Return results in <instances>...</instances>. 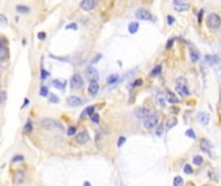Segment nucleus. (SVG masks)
Here are the masks:
<instances>
[{"label": "nucleus", "mask_w": 221, "mask_h": 186, "mask_svg": "<svg viewBox=\"0 0 221 186\" xmlns=\"http://www.w3.org/2000/svg\"><path fill=\"white\" fill-rule=\"evenodd\" d=\"M176 92L182 97L189 96V89H187V80L184 76H180L176 79Z\"/></svg>", "instance_id": "f257e3e1"}, {"label": "nucleus", "mask_w": 221, "mask_h": 186, "mask_svg": "<svg viewBox=\"0 0 221 186\" xmlns=\"http://www.w3.org/2000/svg\"><path fill=\"white\" fill-rule=\"evenodd\" d=\"M159 121V114L158 113H150L145 119H144V127L146 129H154L158 125Z\"/></svg>", "instance_id": "f03ea898"}, {"label": "nucleus", "mask_w": 221, "mask_h": 186, "mask_svg": "<svg viewBox=\"0 0 221 186\" xmlns=\"http://www.w3.org/2000/svg\"><path fill=\"white\" fill-rule=\"evenodd\" d=\"M42 124L47 129H51V131H56V129H58V131H63V127L61 125L58 121H56L55 119L44 118V119H42Z\"/></svg>", "instance_id": "7ed1b4c3"}, {"label": "nucleus", "mask_w": 221, "mask_h": 186, "mask_svg": "<svg viewBox=\"0 0 221 186\" xmlns=\"http://www.w3.org/2000/svg\"><path fill=\"white\" fill-rule=\"evenodd\" d=\"M207 23H208V26H210L211 28H213V30L218 28L221 26L220 16H217L216 13H211V14L208 16V18H207Z\"/></svg>", "instance_id": "20e7f679"}, {"label": "nucleus", "mask_w": 221, "mask_h": 186, "mask_svg": "<svg viewBox=\"0 0 221 186\" xmlns=\"http://www.w3.org/2000/svg\"><path fill=\"white\" fill-rule=\"evenodd\" d=\"M84 82H83V78L80 76L79 74H74L70 79V88L73 90H76V89H80L83 87Z\"/></svg>", "instance_id": "39448f33"}, {"label": "nucleus", "mask_w": 221, "mask_h": 186, "mask_svg": "<svg viewBox=\"0 0 221 186\" xmlns=\"http://www.w3.org/2000/svg\"><path fill=\"white\" fill-rule=\"evenodd\" d=\"M136 17H137L138 20L151 21V22H155V18L153 17V14H151L149 10H146V9H138L137 12H136Z\"/></svg>", "instance_id": "423d86ee"}, {"label": "nucleus", "mask_w": 221, "mask_h": 186, "mask_svg": "<svg viewBox=\"0 0 221 186\" xmlns=\"http://www.w3.org/2000/svg\"><path fill=\"white\" fill-rule=\"evenodd\" d=\"M173 8H175V10H177V12H186V10L190 8V4L189 3L182 1V0H175Z\"/></svg>", "instance_id": "0eeeda50"}, {"label": "nucleus", "mask_w": 221, "mask_h": 186, "mask_svg": "<svg viewBox=\"0 0 221 186\" xmlns=\"http://www.w3.org/2000/svg\"><path fill=\"white\" fill-rule=\"evenodd\" d=\"M75 140H76V142H78V144H80V145L87 144V142L89 141L88 132H87V131H82V132H79V133H76L75 134Z\"/></svg>", "instance_id": "6e6552de"}, {"label": "nucleus", "mask_w": 221, "mask_h": 186, "mask_svg": "<svg viewBox=\"0 0 221 186\" xmlns=\"http://www.w3.org/2000/svg\"><path fill=\"white\" fill-rule=\"evenodd\" d=\"M149 114H150V111H149V108L145 107V106H140V107H137L135 110V115L137 116V118L142 119V120L149 115Z\"/></svg>", "instance_id": "1a4fd4ad"}, {"label": "nucleus", "mask_w": 221, "mask_h": 186, "mask_svg": "<svg viewBox=\"0 0 221 186\" xmlns=\"http://www.w3.org/2000/svg\"><path fill=\"white\" fill-rule=\"evenodd\" d=\"M94 5H96L94 0H82V3H80V8L83 10H86V12L92 10L94 8Z\"/></svg>", "instance_id": "9d476101"}, {"label": "nucleus", "mask_w": 221, "mask_h": 186, "mask_svg": "<svg viewBox=\"0 0 221 186\" xmlns=\"http://www.w3.org/2000/svg\"><path fill=\"white\" fill-rule=\"evenodd\" d=\"M98 89H100V85H98V83H97V80H91V83H89V85H88L89 94L96 96L97 93H98Z\"/></svg>", "instance_id": "9b49d317"}, {"label": "nucleus", "mask_w": 221, "mask_h": 186, "mask_svg": "<svg viewBox=\"0 0 221 186\" xmlns=\"http://www.w3.org/2000/svg\"><path fill=\"white\" fill-rule=\"evenodd\" d=\"M177 124V119L175 118V116H169V118H167L166 120H164V125L163 128L166 129V131H169L171 128H173L175 125Z\"/></svg>", "instance_id": "f8f14e48"}, {"label": "nucleus", "mask_w": 221, "mask_h": 186, "mask_svg": "<svg viewBox=\"0 0 221 186\" xmlns=\"http://www.w3.org/2000/svg\"><path fill=\"white\" fill-rule=\"evenodd\" d=\"M82 103H83V100L79 97H76V96H70V97L67 98V105L71 106V107H76V106H80Z\"/></svg>", "instance_id": "ddd939ff"}, {"label": "nucleus", "mask_w": 221, "mask_h": 186, "mask_svg": "<svg viewBox=\"0 0 221 186\" xmlns=\"http://www.w3.org/2000/svg\"><path fill=\"white\" fill-rule=\"evenodd\" d=\"M8 48H7L5 45V40H3V43H1V46H0V59L1 61H5L7 58H8Z\"/></svg>", "instance_id": "4468645a"}, {"label": "nucleus", "mask_w": 221, "mask_h": 186, "mask_svg": "<svg viewBox=\"0 0 221 186\" xmlns=\"http://www.w3.org/2000/svg\"><path fill=\"white\" fill-rule=\"evenodd\" d=\"M155 100H156V102L162 106V107H164V106H166V103L168 102V101H167V97H166V93H159V92L155 93Z\"/></svg>", "instance_id": "2eb2a0df"}, {"label": "nucleus", "mask_w": 221, "mask_h": 186, "mask_svg": "<svg viewBox=\"0 0 221 186\" xmlns=\"http://www.w3.org/2000/svg\"><path fill=\"white\" fill-rule=\"evenodd\" d=\"M210 114L208 113H200L199 115H198V120H199V123L202 124V125H207L208 123H210Z\"/></svg>", "instance_id": "dca6fc26"}, {"label": "nucleus", "mask_w": 221, "mask_h": 186, "mask_svg": "<svg viewBox=\"0 0 221 186\" xmlns=\"http://www.w3.org/2000/svg\"><path fill=\"white\" fill-rule=\"evenodd\" d=\"M166 97H167L168 103H172V105L179 103V98L176 97V94H175V93H172V92H169V90H167V92H166Z\"/></svg>", "instance_id": "f3484780"}, {"label": "nucleus", "mask_w": 221, "mask_h": 186, "mask_svg": "<svg viewBox=\"0 0 221 186\" xmlns=\"http://www.w3.org/2000/svg\"><path fill=\"white\" fill-rule=\"evenodd\" d=\"M24 181H25V173L22 172V170H17L16 177H14V182H16L17 185H20V183H22Z\"/></svg>", "instance_id": "a211bd4d"}, {"label": "nucleus", "mask_w": 221, "mask_h": 186, "mask_svg": "<svg viewBox=\"0 0 221 186\" xmlns=\"http://www.w3.org/2000/svg\"><path fill=\"white\" fill-rule=\"evenodd\" d=\"M204 61H206V63H208V65H215V63H217L220 59H218V57L217 56H206L204 57Z\"/></svg>", "instance_id": "6ab92c4d"}, {"label": "nucleus", "mask_w": 221, "mask_h": 186, "mask_svg": "<svg viewBox=\"0 0 221 186\" xmlns=\"http://www.w3.org/2000/svg\"><path fill=\"white\" fill-rule=\"evenodd\" d=\"M87 75L91 78V80H97V79H98L97 70H96V69H92V67H89V69L87 70Z\"/></svg>", "instance_id": "aec40b11"}, {"label": "nucleus", "mask_w": 221, "mask_h": 186, "mask_svg": "<svg viewBox=\"0 0 221 186\" xmlns=\"http://www.w3.org/2000/svg\"><path fill=\"white\" fill-rule=\"evenodd\" d=\"M138 27H140L138 22H131L128 25V31H129V34H136L138 31Z\"/></svg>", "instance_id": "412c9836"}, {"label": "nucleus", "mask_w": 221, "mask_h": 186, "mask_svg": "<svg viewBox=\"0 0 221 186\" xmlns=\"http://www.w3.org/2000/svg\"><path fill=\"white\" fill-rule=\"evenodd\" d=\"M52 84H53V87H56L60 90H63L66 87V82H61V80H53Z\"/></svg>", "instance_id": "4be33fe9"}, {"label": "nucleus", "mask_w": 221, "mask_h": 186, "mask_svg": "<svg viewBox=\"0 0 221 186\" xmlns=\"http://www.w3.org/2000/svg\"><path fill=\"white\" fill-rule=\"evenodd\" d=\"M200 147H202L203 151H208V152H210V150H211L210 141H207V140H202V141H200Z\"/></svg>", "instance_id": "5701e85b"}, {"label": "nucleus", "mask_w": 221, "mask_h": 186, "mask_svg": "<svg viewBox=\"0 0 221 186\" xmlns=\"http://www.w3.org/2000/svg\"><path fill=\"white\" fill-rule=\"evenodd\" d=\"M16 10H17L18 13H24V14H27V13H29L31 9H30L29 7H26V5H17V7H16Z\"/></svg>", "instance_id": "b1692460"}, {"label": "nucleus", "mask_w": 221, "mask_h": 186, "mask_svg": "<svg viewBox=\"0 0 221 186\" xmlns=\"http://www.w3.org/2000/svg\"><path fill=\"white\" fill-rule=\"evenodd\" d=\"M118 80H119V75L117 74H111L109 78H107V84H115V83H118Z\"/></svg>", "instance_id": "393cba45"}, {"label": "nucleus", "mask_w": 221, "mask_h": 186, "mask_svg": "<svg viewBox=\"0 0 221 186\" xmlns=\"http://www.w3.org/2000/svg\"><path fill=\"white\" fill-rule=\"evenodd\" d=\"M93 114H94V106H88V107H87L86 110L82 113V116H86V115L92 116Z\"/></svg>", "instance_id": "a878e982"}, {"label": "nucleus", "mask_w": 221, "mask_h": 186, "mask_svg": "<svg viewBox=\"0 0 221 186\" xmlns=\"http://www.w3.org/2000/svg\"><path fill=\"white\" fill-rule=\"evenodd\" d=\"M160 72H162V65H156V66L151 70V74L150 75H151V76H158Z\"/></svg>", "instance_id": "bb28decb"}, {"label": "nucleus", "mask_w": 221, "mask_h": 186, "mask_svg": "<svg viewBox=\"0 0 221 186\" xmlns=\"http://www.w3.org/2000/svg\"><path fill=\"white\" fill-rule=\"evenodd\" d=\"M31 132H32V123L29 120L24 127V133L27 134V133H31Z\"/></svg>", "instance_id": "cd10ccee"}, {"label": "nucleus", "mask_w": 221, "mask_h": 186, "mask_svg": "<svg viewBox=\"0 0 221 186\" xmlns=\"http://www.w3.org/2000/svg\"><path fill=\"white\" fill-rule=\"evenodd\" d=\"M190 58H191L193 62H197L198 59H199V53H198L197 51H191L190 52Z\"/></svg>", "instance_id": "c85d7f7f"}, {"label": "nucleus", "mask_w": 221, "mask_h": 186, "mask_svg": "<svg viewBox=\"0 0 221 186\" xmlns=\"http://www.w3.org/2000/svg\"><path fill=\"white\" fill-rule=\"evenodd\" d=\"M48 87H45V85H43L42 88H40V90H39V94L42 96V97H47L48 96Z\"/></svg>", "instance_id": "c756f323"}, {"label": "nucleus", "mask_w": 221, "mask_h": 186, "mask_svg": "<svg viewBox=\"0 0 221 186\" xmlns=\"http://www.w3.org/2000/svg\"><path fill=\"white\" fill-rule=\"evenodd\" d=\"M193 163H194L195 165H200L203 163V158L200 156V155H197V156L193 158Z\"/></svg>", "instance_id": "7c9ffc66"}, {"label": "nucleus", "mask_w": 221, "mask_h": 186, "mask_svg": "<svg viewBox=\"0 0 221 186\" xmlns=\"http://www.w3.org/2000/svg\"><path fill=\"white\" fill-rule=\"evenodd\" d=\"M182 183H184V180H182L180 176H176V177L173 178V185L175 186H181Z\"/></svg>", "instance_id": "2f4dec72"}, {"label": "nucleus", "mask_w": 221, "mask_h": 186, "mask_svg": "<svg viewBox=\"0 0 221 186\" xmlns=\"http://www.w3.org/2000/svg\"><path fill=\"white\" fill-rule=\"evenodd\" d=\"M185 134H186V137H189V138H191V140L197 138V136H195V133H194V131H193V129H187V131L185 132Z\"/></svg>", "instance_id": "473e14b6"}, {"label": "nucleus", "mask_w": 221, "mask_h": 186, "mask_svg": "<svg viewBox=\"0 0 221 186\" xmlns=\"http://www.w3.org/2000/svg\"><path fill=\"white\" fill-rule=\"evenodd\" d=\"M49 101L52 103H58V102H60V98H58L56 94H53V93H52V94L49 96Z\"/></svg>", "instance_id": "72a5a7b5"}, {"label": "nucleus", "mask_w": 221, "mask_h": 186, "mask_svg": "<svg viewBox=\"0 0 221 186\" xmlns=\"http://www.w3.org/2000/svg\"><path fill=\"white\" fill-rule=\"evenodd\" d=\"M49 76V72L47 71V70H44V69H42V72H40V78H42V80H44V79H47V78Z\"/></svg>", "instance_id": "f704fd0d"}, {"label": "nucleus", "mask_w": 221, "mask_h": 186, "mask_svg": "<svg viewBox=\"0 0 221 186\" xmlns=\"http://www.w3.org/2000/svg\"><path fill=\"white\" fill-rule=\"evenodd\" d=\"M184 172L186 173V175H191L193 173V168H191V165H189V164H186L184 167Z\"/></svg>", "instance_id": "c9c22d12"}, {"label": "nucleus", "mask_w": 221, "mask_h": 186, "mask_svg": "<svg viewBox=\"0 0 221 186\" xmlns=\"http://www.w3.org/2000/svg\"><path fill=\"white\" fill-rule=\"evenodd\" d=\"M24 160V156L22 155H16V156L12 158V163H17V162H22Z\"/></svg>", "instance_id": "e433bc0d"}, {"label": "nucleus", "mask_w": 221, "mask_h": 186, "mask_svg": "<svg viewBox=\"0 0 221 186\" xmlns=\"http://www.w3.org/2000/svg\"><path fill=\"white\" fill-rule=\"evenodd\" d=\"M91 119H92V121H93V123H96V124H97V123L100 121V115H98L97 113H94L93 115L91 116Z\"/></svg>", "instance_id": "4c0bfd02"}, {"label": "nucleus", "mask_w": 221, "mask_h": 186, "mask_svg": "<svg viewBox=\"0 0 221 186\" xmlns=\"http://www.w3.org/2000/svg\"><path fill=\"white\" fill-rule=\"evenodd\" d=\"M127 141V138H125L124 136H122V137H119V140H118V147H122L123 146V144Z\"/></svg>", "instance_id": "58836bf2"}, {"label": "nucleus", "mask_w": 221, "mask_h": 186, "mask_svg": "<svg viewBox=\"0 0 221 186\" xmlns=\"http://www.w3.org/2000/svg\"><path fill=\"white\" fill-rule=\"evenodd\" d=\"M73 134H76V128L75 127H70L67 129V136H73Z\"/></svg>", "instance_id": "ea45409f"}, {"label": "nucleus", "mask_w": 221, "mask_h": 186, "mask_svg": "<svg viewBox=\"0 0 221 186\" xmlns=\"http://www.w3.org/2000/svg\"><path fill=\"white\" fill-rule=\"evenodd\" d=\"M0 21H1V22H0L1 27H4V26L7 25V18H5V16H4V14H0Z\"/></svg>", "instance_id": "a19ab883"}, {"label": "nucleus", "mask_w": 221, "mask_h": 186, "mask_svg": "<svg viewBox=\"0 0 221 186\" xmlns=\"http://www.w3.org/2000/svg\"><path fill=\"white\" fill-rule=\"evenodd\" d=\"M102 58V54H97V56L96 57H94V58L93 59H92V65H94V63H97V62H98L100 61V59H101Z\"/></svg>", "instance_id": "79ce46f5"}, {"label": "nucleus", "mask_w": 221, "mask_h": 186, "mask_svg": "<svg viewBox=\"0 0 221 186\" xmlns=\"http://www.w3.org/2000/svg\"><path fill=\"white\" fill-rule=\"evenodd\" d=\"M70 28H73V30H78V25H76V23H70V25L66 26V30H70Z\"/></svg>", "instance_id": "37998d69"}, {"label": "nucleus", "mask_w": 221, "mask_h": 186, "mask_svg": "<svg viewBox=\"0 0 221 186\" xmlns=\"http://www.w3.org/2000/svg\"><path fill=\"white\" fill-rule=\"evenodd\" d=\"M173 43H175V39H169L168 43H167V45H166V48L167 49H171V46L173 45Z\"/></svg>", "instance_id": "c03bdc74"}, {"label": "nucleus", "mask_w": 221, "mask_h": 186, "mask_svg": "<svg viewBox=\"0 0 221 186\" xmlns=\"http://www.w3.org/2000/svg\"><path fill=\"white\" fill-rule=\"evenodd\" d=\"M5 101H7V92L3 90L1 92V103H5Z\"/></svg>", "instance_id": "a18cd8bd"}, {"label": "nucleus", "mask_w": 221, "mask_h": 186, "mask_svg": "<svg viewBox=\"0 0 221 186\" xmlns=\"http://www.w3.org/2000/svg\"><path fill=\"white\" fill-rule=\"evenodd\" d=\"M141 84H142V80H141V79H137V80H135V82H133L132 87H138V85H141Z\"/></svg>", "instance_id": "49530a36"}, {"label": "nucleus", "mask_w": 221, "mask_h": 186, "mask_svg": "<svg viewBox=\"0 0 221 186\" xmlns=\"http://www.w3.org/2000/svg\"><path fill=\"white\" fill-rule=\"evenodd\" d=\"M202 17H203V9L199 10V13H198V22H202Z\"/></svg>", "instance_id": "de8ad7c7"}, {"label": "nucleus", "mask_w": 221, "mask_h": 186, "mask_svg": "<svg viewBox=\"0 0 221 186\" xmlns=\"http://www.w3.org/2000/svg\"><path fill=\"white\" fill-rule=\"evenodd\" d=\"M167 20H168V25H173L175 18L172 17V16H168V17H167Z\"/></svg>", "instance_id": "09e8293b"}, {"label": "nucleus", "mask_w": 221, "mask_h": 186, "mask_svg": "<svg viewBox=\"0 0 221 186\" xmlns=\"http://www.w3.org/2000/svg\"><path fill=\"white\" fill-rule=\"evenodd\" d=\"M38 39H40V40L45 39V32H39L38 34Z\"/></svg>", "instance_id": "8fccbe9b"}, {"label": "nucleus", "mask_w": 221, "mask_h": 186, "mask_svg": "<svg viewBox=\"0 0 221 186\" xmlns=\"http://www.w3.org/2000/svg\"><path fill=\"white\" fill-rule=\"evenodd\" d=\"M27 105H29V98H25V101H24V105H22V108H24V107H26Z\"/></svg>", "instance_id": "3c124183"}]
</instances>
